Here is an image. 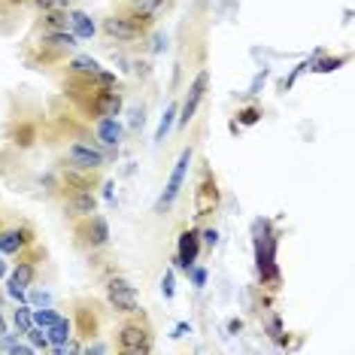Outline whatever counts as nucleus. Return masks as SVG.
Here are the masks:
<instances>
[{
  "instance_id": "1",
  "label": "nucleus",
  "mask_w": 355,
  "mask_h": 355,
  "mask_svg": "<svg viewBox=\"0 0 355 355\" xmlns=\"http://www.w3.org/2000/svg\"><path fill=\"white\" fill-rule=\"evenodd\" d=\"M76 34L73 31H43L37 40H31L28 49H25V61L28 67L43 70L52 67V64H61L70 52L76 49Z\"/></svg>"
},
{
  "instance_id": "2",
  "label": "nucleus",
  "mask_w": 355,
  "mask_h": 355,
  "mask_svg": "<svg viewBox=\"0 0 355 355\" xmlns=\"http://www.w3.org/2000/svg\"><path fill=\"white\" fill-rule=\"evenodd\" d=\"M116 349L125 355H149L152 352V331L146 322L128 319L116 328Z\"/></svg>"
},
{
  "instance_id": "3",
  "label": "nucleus",
  "mask_w": 355,
  "mask_h": 355,
  "mask_svg": "<svg viewBox=\"0 0 355 355\" xmlns=\"http://www.w3.org/2000/svg\"><path fill=\"white\" fill-rule=\"evenodd\" d=\"M73 237L83 249L94 252V249H103L110 243V225L101 213H92V216H85V219L73 222Z\"/></svg>"
},
{
  "instance_id": "4",
  "label": "nucleus",
  "mask_w": 355,
  "mask_h": 355,
  "mask_svg": "<svg viewBox=\"0 0 355 355\" xmlns=\"http://www.w3.org/2000/svg\"><path fill=\"white\" fill-rule=\"evenodd\" d=\"M107 301H110L112 310L122 313V316H137V313H140L137 288L125 277H110L107 279Z\"/></svg>"
},
{
  "instance_id": "5",
  "label": "nucleus",
  "mask_w": 355,
  "mask_h": 355,
  "mask_svg": "<svg viewBox=\"0 0 355 355\" xmlns=\"http://www.w3.org/2000/svg\"><path fill=\"white\" fill-rule=\"evenodd\" d=\"M34 228L28 222L0 225V255H21L28 246H34Z\"/></svg>"
},
{
  "instance_id": "6",
  "label": "nucleus",
  "mask_w": 355,
  "mask_h": 355,
  "mask_svg": "<svg viewBox=\"0 0 355 355\" xmlns=\"http://www.w3.org/2000/svg\"><path fill=\"white\" fill-rule=\"evenodd\" d=\"M64 164L79 167V171H101V167L107 164V158H103V152L98 146H92V143H85V140H76L64 152Z\"/></svg>"
},
{
  "instance_id": "7",
  "label": "nucleus",
  "mask_w": 355,
  "mask_h": 355,
  "mask_svg": "<svg viewBox=\"0 0 355 355\" xmlns=\"http://www.w3.org/2000/svg\"><path fill=\"white\" fill-rule=\"evenodd\" d=\"M189 164H191V149H182V155L176 158V164H173L171 180H167L164 191H161V198L155 200V213H164V209H167V207H173V200L180 198L182 182H185V173H189Z\"/></svg>"
},
{
  "instance_id": "8",
  "label": "nucleus",
  "mask_w": 355,
  "mask_h": 355,
  "mask_svg": "<svg viewBox=\"0 0 355 355\" xmlns=\"http://www.w3.org/2000/svg\"><path fill=\"white\" fill-rule=\"evenodd\" d=\"M70 325H73V328H76V334H79V337H85V340L98 337V331H101V325H103L98 304L88 301V297L76 301V304H73V322H70Z\"/></svg>"
},
{
  "instance_id": "9",
  "label": "nucleus",
  "mask_w": 355,
  "mask_h": 355,
  "mask_svg": "<svg viewBox=\"0 0 355 355\" xmlns=\"http://www.w3.org/2000/svg\"><path fill=\"white\" fill-rule=\"evenodd\" d=\"M61 209L70 222H79L98 213V198H94V191H61Z\"/></svg>"
},
{
  "instance_id": "10",
  "label": "nucleus",
  "mask_w": 355,
  "mask_h": 355,
  "mask_svg": "<svg viewBox=\"0 0 355 355\" xmlns=\"http://www.w3.org/2000/svg\"><path fill=\"white\" fill-rule=\"evenodd\" d=\"M37 261H40V252L37 255H28L21 252L19 255V264H15L12 277H10V295L12 297H25V288H31V282L37 279Z\"/></svg>"
},
{
  "instance_id": "11",
  "label": "nucleus",
  "mask_w": 355,
  "mask_h": 355,
  "mask_svg": "<svg viewBox=\"0 0 355 355\" xmlns=\"http://www.w3.org/2000/svg\"><path fill=\"white\" fill-rule=\"evenodd\" d=\"M98 171H79V167L61 164L58 171V189L61 191H94L98 185Z\"/></svg>"
},
{
  "instance_id": "12",
  "label": "nucleus",
  "mask_w": 355,
  "mask_h": 355,
  "mask_svg": "<svg viewBox=\"0 0 355 355\" xmlns=\"http://www.w3.org/2000/svg\"><path fill=\"white\" fill-rule=\"evenodd\" d=\"M103 34H107L110 40H116V43H134V40H143L146 34H143L140 28H134L131 21L125 19V15H110V19H103Z\"/></svg>"
},
{
  "instance_id": "13",
  "label": "nucleus",
  "mask_w": 355,
  "mask_h": 355,
  "mask_svg": "<svg viewBox=\"0 0 355 355\" xmlns=\"http://www.w3.org/2000/svg\"><path fill=\"white\" fill-rule=\"evenodd\" d=\"M207 85H209V73H207V70H200V73L195 76V83L189 85V94H185V103H182V116H180V125H189L191 119H195V110H198V103L204 101V94H207Z\"/></svg>"
},
{
  "instance_id": "14",
  "label": "nucleus",
  "mask_w": 355,
  "mask_h": 355,
  "mask_svg": "<svg viewBox=\"0 0 355 355\" xmlns=\"http://www.w3.org/2000/svg\"><path fill=\"white\" fill-rule=\"evenodd\" d=\"M198 252H200V234L198 231H182L180 234V249H176V264L189 273L198 261Z\"/></svg>"
},
{
  "instance_id": "15",
  "label": "nucleus",
  "mask_w": 355,
  "mask_h": 355,
  "mask_svg": "<svg viewBox=\"0 0 355 355\" xmlns=\"http://www.w3.org/2000/svg\"><path fill=\"white\" fill-rule=\"evenodd\" d=\"M216 207H219V185H216V180L207 173V180L198 185V213L204 216Z\"/></svg>"
},
{
  "instance_id": "16",
  "label": "nucleus",
  "mask_w": 355,
  "mask_h": 355,
  "mask_svg": "<svg viewBox=\"0 0 355 355\" xmlns=\"http://www.w3.org/2000/svg\"><path fill=\"white\" fill-rule=\"evenodd\" d=\"M10 140H12L19 149H31V146L37 143V125H34V122H25V119L12 122V125H10Z\"/></svg>"
},
{
  "instance_id": "17",
  "label": "nucleus",
  "mask_w": 355,
  "mask_h": 355,
  "mask_svg": "<svg viewBox=\"0 0 355 355\" xmlns=\"http://www.w3.org/2000/svg\"><path fill=\"white\" fill-rule=\"evenodd\" d=\"M98 140L103 146L116 149L119 140H122V125L116 122V116H107V119H98Z\"/></svg>"
},
{
  "instance_id": "18",
  "label": "nucleus",
  "mask_w": 355,
  "mask_h": 355,
  "mask_svg": "<svg viewBox=\"0 0 355 355\" xmlns=\"http://www.w3.org/2000/svg\"><path fill=\"white\" fill-rule=\"evenodd\" d=\"M94 73H101V64L92 55H76V58L67 61V76H94Z\"/></svg>"
},
{
  "instance_id": "19",
  "label": "nucleus",
  "mask_w": 355,
  "mask_h": 355,
  "mask_svg": "<svg viewBox=\"0 0 355 355\" xmlns=\"http://www.w3.org/2000/svg\"><path fill=\"white\" fill-rule=\"evenodd\" d=\"M46 331V337H49V346H61V343H67L70 337H73V325H70V319H58V322H52L49 328H43Z\"/></svg>"
},
{
  "instance_id": "20",
  "label": "nucleus",
  "mask_w": 355,
  "mask_h": 355,
  "mask_svg": "<svg viewBox=\"0 0 355 355\" xmlns=\"http://www.w3.org/2000/svg\"><path fill=\"white\" fill-rule=\"evenodd\" d=\"M67 25H70V15L61 10H49L40 19V31H67Z\"/></svg>"
},
{
  "instance_id": "21",
  "label": "nucleus",
  "mask_w": 355,
  "mask_h": 355,
  "mask_svg": "<svg viewBox=\"0 0 355 355\" xmlns=\"http://www.w3.org/2000/svg\"><path fill=\"white\" fill-rule=\"evenodd\" d=\"M70 25H73V34L76 40H88V37H94V21L88 19L85 12H70Z\"/></svg>"
},
{
  "instance_id": "22",
  "label": "nucleus",
  "mask_w": 355,
  "mask_h": 355,
  "mask_svg": "<svg viewBox=\"0 0 355 355\" xmlns=\"http://www.w3.org/2000/svg\"><path fill=\"white\" fill-rule=\"evenodd\" d=\"M131 3H134L140 12H146V15H152V19L158 21V15H161V10L167 6V0H131Z\"/></svg>"
},
{
  "instance_id": "23",
  "label": "nucleus",
  "mask_w": 355,
  "mask_h": 355,
  "mask_svg": "<svg viewBox=\"0 0 355 355\" xmlns=\"http://www.w3.org/2000/svg\"><path fill=\"white\" fill-rule=\"evenodd\" d=\"M173 116H176V103H171V107H167V112L164 116H161V122H158V131H155V140L161 143L167 137V131H171V125H173Z\"/></svg>"
},
{
  "instance_id": "24",
  "label": "nucleus",
  "mask_w": 355,
  "mask_h": 355,
  "mask_svg": "<svg viewBox=\"0 0 355 355\" xmlns=\"http://www.w3.org/2000/svg\"><path fill=\"white\" fill-rule=\"evenodd\" d=\"M31 319H34V325H37V328H49L52 322H58L61 316H58L55 310H34V313H31Z\"/></svg>"
},
{
  "instance_id": "25",
  "label": "nucleus",
  "mask_w": 355,
  "mask_h": 355,
  "mask_svg": "<svg viewBox=\"0 0 355 355\" xmlns=\"http://www.w3.org/2000/svg\"><path fill=\"white\" fill-rule=\"evenodd\" d=\"M25 334L31 337V343H34V349H49V337H46V331L43 328H37V325H31L28 331H25Z\"/></svg>"
},
{
  "instance_id": "26",
  "label": "nucleus",
  "mask_w": 355,
  "mask_h": 355,
  "mask_svg": "<svg viewBox=\"0 0 355 355\" xmlns=\"http://www.w3.org/2000/svg\"><path fill=\"white\" fill-rule=\"evenodd\" d=\"M12 322H15V328H19V334H25V331H28L31 325H34V319H31V310H28V306H21V310H15Z\"/></svg>"
},
{
  "instance_id": "27",
  "label": "nucleus",
  "mask_w": 355,
  "mask_h": 355,
  "mask_svg": "<svg viewBox=\"0 0 355 355\" xmlns=\"http://www.w3.org/2000/svg\"><path fill=\"white\" fill-rule=\"evenodd\" d=\"M258 119H261V110L258 107H249V110L240 112V125H255Z\"/></svg>"
},
{
  "instance_id": "28",
  "label": "nucleus",
  "mask_w": 355,
  "mask_h": 355,
  "mask_svg": "<svg viewBox=\"0 0 355 355\" xmlns=\"http://www.w3.org/2000/svg\"><path fill=\"white\" fill-rule=\"evenodd\" d=\"M161 292H164L167 301L173 297V270H167V273H164V279H161Z\"/></svg>"
},
{
  "instance_id": "29",
  "label": "nucleus",
  "mask_w": 355,
  "mask_h": 355,
  "mask_svg": "<svg viewBox=\"0 0 355 355\" xmlns=\"http://www.w3.org/2000/svg\"><path fill=\"white\" fill-rule=\"evenodd\" d=\"M340 64H343V58H325V61H322L319 64V73H328V70H337V67H340Z\"/></svg>"
},
{
  "instance_id": "30",
  "label": "nucleus",
  "mask_w": 355,
  "mask_h": 355,
  "mask_svg": "<svg viewBox=\"0 0 355 355\" xmlns=\"http://www.w3.org/2000/svg\"><path fill=\"white\" fill-rule=\"evenodd\" d=\"M31 6H37L40 12H49L55 10V0H31Z\"/></svg>"
},
{
  "instance_id": "31",
  "label": "nucleus",
  "mask_w": 355,
  "mask_h": 355,
  "mask_svg": "<svg viewBox=\"0 0 355 355\" xmlns=\"http://www.w3.org/2000/svg\"><path fill=\"white\" fill-rule=\"evenodd\" d=\"M31 301H34V304H49L52 297L46 295V292H31Z\"/></svg>"
},
{
  "instance_id": "32",
  "label": "nucleus",
  "mask_w": 355,
  "mask_h": 355,
  "mask_svg": "<svg viewBox=\"0 0 355 355\" xmlns=\"http://www.w3.org/2000/svg\"><path fill=\"white\" fill-rule=\"evenodd\" d=\"M191 279H195V286L200 288V286L207 282V273H204V270H191Z\"/></svg>"
},
{
  "instance_id": "33",
  "label": "nucleus",
  "mask_w": 355,
  "mask_h": 355,
  "mask_svg": "<svg viewBox=\"0 0 355 355\" xmlns=\"http://www.w3.org/2000/svg\"><path fill=\"white\" fill-rule=\"evenodd\" d=\"M85 352H88V355H101V352H107V346H103V343H92Z\"/></svg>"
},
{
  "instance_id": "34",
  "label": "nucleus",
  "mask_w": 355,
  "mask_h": 355,
  "mask_svg": "<svg viewBox=\"0 0 355 355\" xmlns=\"http://www.w3.org/2000/svg\"><path fill=\"white\" fill-rule=\"evenodd\" d=\"M0 334H6V316H3V310H0Z\"/></svg>"
},
{
  "instance_id": "35",
  "label": "nucleus",
  "mask_w": 355,
  "mask_h": 355,
  "mask_svg": "<svg viewBox=\"0 0 355 355\" xmlns=\"http://www.w3.org/2000/svg\"><path fill=\"white\" fill-rule=\"evenodd\" d=\"M0 277H6V261L0 258Z\"/></svg>"
},
{
  "instance_id": "36",
  "label": "nucleus",
  "mask_w": 355,
  "mask_h": 355,
  "mask_svg": "<svg viewBox=\"0 0 355 355\" xmlns=\"http://www.w3.org/2000/svg\"><path fill=\"white\" fill-rule=\"evenodd\" d=\"M70 3V0H55V6H67Z\"/></svg>"
},
{
  "instance_id": "37",
  "label": "nucleus",
  "mask_w": 355,
  "mask_h": 355,
  "mask_svg": "<svg viewBox=\"0 0 355 355\" xmlns=\"http://www.w3.org/2000/svg\"><path fill=\"white\" fill-rule=\"evenodd\" d=\"M0 225H3V222H0Z\"/></svg>"
}]
</instances>
